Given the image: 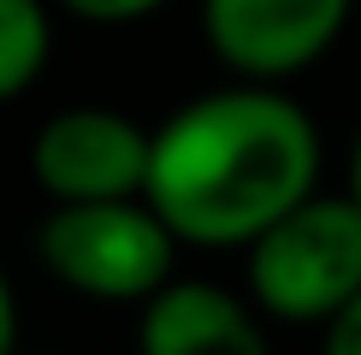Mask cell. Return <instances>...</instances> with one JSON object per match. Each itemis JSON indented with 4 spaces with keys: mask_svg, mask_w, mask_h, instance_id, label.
I'll list each match as a JSON object with an SVG mask.
<instances>
[{
    "mask_svg": "<svg viewBox=\"0 0 361 355\" xmlns=\"http://www.w3.org/2000/svg\"><path fill=\"white\" fill-rule=\"evenodd\" d=\"M54 6H66L83 24H137V18H154L172 0H54Z\"/></svg>",
    "mask_w": 361,
    "mask_h": 355,
    "instance_id": "8",
    "label": "cell"
},
{
    "mask_svg": "<svg viewBox=\"0 0 361 355\" xmlns=\"http://www.w3.org/2000/svg\"><path fill=\"white\" fill-rule=\"evenodd\" d=\"M249 255V302L284 325H326L361 296V201L314 196L261 231Z\"/></svg>",
    "mask_w": 361,
    "mask_h": 355,
    "instance_id": "2",
    "label": "cell"
},
{
    "mask_svg": "<svg viewBox=\"0 0 361 355\" xmlns=\"http://www.w3.org/2000/svg\"><path fill=\"white\" fill-rule=\"evenodd\" d=\"M48 59H54L48 0H0V101L30 95Z\"/></svg>",
    "mask_w": 361,
    "mask_h": 355,
    "instance_id": "7",
    "label": "cell"
},
{
    "mask_svg": "<svg viewBox=\"0 0 361 355\" xmlns=\"http://www.w3.org/2000/svg\"><path fill=\"white\" fill-rule=\"evenodd\" d=\"M137 355H273L261 308L207 278H172L142 302Z\"/></svg>",
    "mask_w": 361,
    "mask_h": 355,
    "instance_id": "6",
    "label": "cell"
},
{
    "mask_svg": "<svg viewBox=\"0 0 361 355\" xmlns=\"http://www.w3.org/2000/svg\"><path fill=\"white\" fill-rule=\"evenodd\" d=\"M178 237L172 225L137 201H78V207H48L36 225V261L48 266L66 290L89 302H148L172 285L178 266Z\"/></svg>",
    "mask_w": 361,
    "mask_h": 355,
    "instance_id": "3",
    "label": "cell"
},
{
    "mask_svg": "<svg viewBox=\"0 0 361 355\" xmlns=\"http://www.w3.org/2000/svg\"><path fill=\"white\" fill-rule=\"evenodd\" d=\"M320 355H361V296L320 325Z\"/></svg>",
    "mask_w": 361,
    "mask_h": 355,
    "instance_id": "9",
    "label": "cell"
},
{
    "mask_svg": "<svg viewBox=\"0 0 361 355\" xmlns=\"http://www.w3.org/2000/svg\"><path fill=\"white\" fill-rule=\"evenodd\" d=\"M350 196L361 201V130H355V142H350Z\"/></svg>",
    "mask_w": 361,
    "mask_h": 355,
    "instance_id": "11",
    "label": "cell"
},
{
    "mask_svg": "<svg viewBox=\"0 0 361 355\" xmlns=\"http://www.w3.org/2000/svg\"><path fill=\"white\" fill-rule=\"evenodd\" d=\"M0 355H18V296L6 273H0Z\"/></svg>",
    "mask_w": 361,
    "mask_h": 355,
    "instance_id": "10",
    "label": "cell"
},
{
    "mask_svg": "<svg viewBox=\"0 0 361 355\" xmlns=\"http://www.w3.org/2000/svg\"><path fill=\"white\" fill-rule=\"evenodd\" d=\"M355 0H202V36L243 83H284L338 48Z\"/></svg>",
    "mask_w": 361,
    "mask_h": 355,
    "instance_id": "5",
    "label": "cell"
},
{
    "mask_svg": "<svg viewBox=\"0 0 361 355\" xmlns=\"http://www.w3.org/2000/svg\"><path fill=\"white\" fill-rule=\"evenodd\" d=\"M320 130L273 83H231L154 125L148 207L190 249H249L320 189Z\"/></svg>",
    "mask_w": 361,
    "mask_h": 355,
    "instance_id": "1",
    "label": "cell"
},
{
    "mask_svg": "<svg viewBox=\"0 0 361 355\" xmlns=\"http://www.w3.org/2000/svg\"><path fill=\"white\" fill-rule=\"evenodd\" d=\"M154 130L118 107H66L30 137V178L54 207L148 196Z\"/></svg>",
    "mask_w": 361,
    "mask_h": 355,
    "instance_id": "4",
    "label": "cell"
}]
</instances>
